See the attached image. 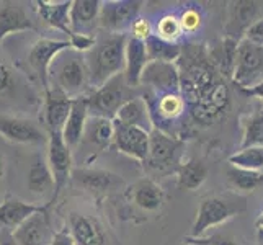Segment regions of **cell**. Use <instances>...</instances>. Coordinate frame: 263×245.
<instances>
[{"instance_id":"cell-1","label":"cell","mask_w":263,"mask_h":245,"mask_svg":"<svg viewBox=\"0 0 263 245\" xmlns=\"http://www.w3.org/2000/svg\"><path fill=\"white\" fill-rule=\"evenodd\" d=\"M126 33H103L97 36L95 46L85 54L90 70V85L100 88L118 74H123L126 66Z\"/></svg>"},{"instance_id":"cell-2","label":"cell","mask_w":263,"mask_h":245,"mask_svg":"<svg viewBox=\"0 0 263 245\" xmlns=\"http://www.w3.org/2000/svg\"><path fill=\"white\" fill-rule=\"evenodd\" d=\"M49 80L52 82V88L61 90L72 100L84 97L85 90L92 87L85 54L74 49H66L64 52H61L51 64Z\"/></svg>"},{"instance_id":"cell-3","label":"cell","mask_w":263,"mask_h":245,"mask_svg":"<svg viewBox=\"0 0 263 245\" xmlns=\"http://www.w3.org/2000/svg\"><path fill=\"white\" fill-rule=\"evenodd\" d=\"M246 211V203L240 198L206 196L201 199L188 237L201 239L210 229H214L222 222L229 221L234 214Z\"/></svg>"},{"instance_id":"cell-4","label":"cell","mask_w":263,"mask_h":245,"mask_svg":"<svg viewBox=\"0 0 263 245\" xmlns=\"http://www.w3.org/2000/svg\"><path fill=\"white\" fill-rule=\"evenodd\" d=\"M133 98V88L128 85L124 74H118L110 79L105 85L95 88L87 97L90 116L115 120L120 108Z\"/></svg>"},{"instance_id":"cell-5","label":"cell","mask_w":263,"mask_h":245,"mask_svg":"<svg viewBox=\"0 0 263 245\" xmlns=\"http://www.w3.org/2000/svg\"><path fill=\"white\" fill-rule=\"evenodd\" d=\"M263 80V48L252 44L247 40L239 43L235 69L232 82L239 85L240 90L255 87Z\"/></svg>"},{"instance_id":"cell-6","label":"cell","mask_w":263,"mask_h":245,"mask_svg":"<svg viewBox=\"0 0 263 245\" xmlns=\"http://www.w3.org/2000/svg\"><path fill=\"white\" fill-rule=\"evenodd\" d=\"M48 163L51 167L52 177H54V193L49 206L59 198V193L62 188L67 185L72 175V150L66 144L62 133H49V141H48Z\"/></svg>"},{"instance_id":"cell-7","label":"cell","mask_w":263,"mask_h":245,"mask_svg":"<svg viewBox=\"0 0 263 245\" xmlns=\"http://www.w3.org/2000/svg\"><path fill=\"white\" fill-rule=\"evenodd\" d=\"M231 103L229 85L224 79H219L208 92L198 98L193 105H190V113L199 124H211L217 118H221Z\"/></svg>"},{"instance_id":"cell-8","label":"cell","mask_w":263,"mask_h":245,"mask_svg":"<svg viewBox=\"0 0 263 245\" xmlns=\"http://www.w3.org/2000/svg\"><path fill=\"white\" fill-rule=\"evenodd\" d=\"M142 2L136 0H110L102 2L98 16V25L108 33H124L138 20Z\"/></svg>"},{"instance_id":"cell-9","label":"cell","mask_w":263,"mask_h":245,"mask_svg":"<svg viewBox=\"0 0 263 245\" xmlns=\"http://www.w3.org/2000/svg\"><path fill=\"white\" fill-rule=\"evenodd\" d=\"M66 49H70L69 40H48L43 38L36 41L30 52H28V62L36 72V76L40 77L41 85L44 88V92L49 90V69L51 64L54 62L61 52H64Z\"/></svg>"},{"instance_id":"cell-10","label":"cell","mask_w":263,"mask_h":245,"mask_svg":"<svg viewBox=\"0 0 263 245\" xmlns=\"http://www.w3.org/2000/svg\"><path fill=\"white\" fill-rule=\"evenodd\" d=\"M113 124H115L113 144L116 146V149L134 160L146 162L149 157L151 133L141 128H133V126L121 124L116 120H113Z\"/></svg>"},{"instance_id":"cell-11","label":"cell","mask_w":263,"mask_h":245,"mask_svg":"<svg viewBox=\"0 0 263 245\" xmlns=\"http://www.w3.org/2000/svg\"><path fill=\"white\" fill-rule=\"evenodd\" d=\"M141 84L154 88V93L181 92L180 70L175 62L151 61L142 72Z\"/></svg>"},{"instance_id":"cell-12","label":"cell","mask_w":263,"mask_h":245,"mask_svg":"<svg viewBox=\"0 0 263 245\" xmlns=\"http://www.w3.org/2000/svg\"><path fill=\"white\" fill-rule=\"evenodd\" d=\"M180 147V141L174 136L167 134L164 129L154 128L151 131V144H149V157L146 163L154 170L170 168L172 163L177 160V152Z\"/></svg>"},{"instance_id":"cell-13","label":"cell","mask_w":263,"mask_h":245,"mask_svg":"<svg viewBox=\"0 0 263 245\" xmlns=\"http://www.w3.org/2000/svg\"><path fill=\"white\" fill-rule=\"evenodd\" d=\"M0 136L15 144H48L46 138L33 121L0 115Z\"/></svg>"},{"instance_id":"cell-14","label":"cell","mask_w":263,"mask_h":245,"mask_svg":"<svg viewBox=\"0 0 263 245\" xmlns=\"http://www.w3.org/2000/svg\"><path fill=\"white\" fill-rule=\"evenodd\" d=\"M74 100L58 88L49 87L44 92V123L49 133H62L72 110Z\"/></svg>"},{"instance_id":"cell-15","label":"cell","mask_w":263,"mask_h":245,"mask_svg":"<svg viewBox=\"0 0 263 245\" xmlns=\"http://www.w3.org/2000/svg\"><path fill=\"white\" fill-rule=\"evenodd\" d=\"M70 180L74 185L90 193H105L123 185L121 177L100 168H74Z\"/></svg>"},{"instance_id":"cell-16","label":"cell","mask_w":263,"mask_h":245,"mask_svg":"<svg viewBox=\"0 0 263 245\" xmlns=\"http://www.w3.org/2000/svg\"><path fill=\"white\" fill-rule=\"evenodd\" d=\"M229 15L226 23L228 38L235 41H242L250 26L258 20V2H231Z\"/></svg>"},{"instance_id":"cell-17","label":"cell","mask_w":263,"mask_h":245,"mask_svg":"<svg viewBox=\"0 0 263 245\" xmlns=\"http://www.w3.org/2000/svg\"><path fill=\"white\" fill-rule=\"evenodd\" d=\"M49 204H31L18 199L15 196H7L4 203H0V228L15 231L18 225L23 224L28 217L36 213H44L49 210Z\"/></svg>"},{"instance_id":"cell-18","label":"cell","mask_w":263,"mask_h":245,"mask_svg":"<svg viewBox=\"0 0 263 245\" xmlns=\"http://www.w3.org/2000/svg\"><path fill=\"white\" fill-rule=\"evenodd\" d=\"M34 5H36V10H38V15L41 16V20H44L49 26L67 34L69 38L74 34L72 33V25H70V8H72L70 0H62V2L38 0V2H34Z\"/></svg>"},{"instance_id":"cell-19","label":"cell","mask_w":263,"mask_h":245,"mask_svg":"<svg viewBox=\"0 0 263 245\" xmlns=\"http://www.w3.org/2000/svg\"><path fill=\"white\" fill-rule=\"evenodd\" d=\"M69 231L77 245H103L105 232L95 217L72 213L69 217Z\"/></svg>"},{"instance_id":"cell-20","label":"cell","mask_w":263,"mask_h":245,"mask_svg":"<svg viewBox=\"0 0 263 245\" xmlns=\"http://www.w3.org/2000/svg\"><path fill=\"white\" fill-rule=\"evenodd\" d=\"M149 56H147V48L146 43L128 38V44H126V66H124V79L128 82L131 88H136L141 85V77L142 72L149 64Z\"/></svg>"},{"instance_id":"cell-21","label":"cell","mask_w":263,"mask_h":245,"mask_svg":"<svg viewBox=\"0 0 263 245\" xmlns=\"http://www.w3.org/2000/svg\"><path fill=\"white\" fill-rule=\"evenodd\" d=\"M115 120L120 121L121 124L133 126V128H141L147 133H151L156 128L151 116L149 105L144 97H133L131 100H128L120 108V111L116 113Z\"/></svg>"},{"instance_id":"cell-22","label":"cell","mask_w":263,"mask_h":245,"mask_svg":"<svg viewBox=\"0 0 263 245\" xmlns=\"http://www.w3.org/2000/svg\"><path fill=\"white\" fill-rule=\"evenodd\" d=\"M88 118H90V113H88L87 97L76 98L74 102H72V110L67 118V123L64 126V129H62V138H64L66 144L70 149L77 147L79 144L82 142Z\"/></svg>"},{"instance_id":"cell-23","label":"cell","mask_w":263,"mask_h":245,"mask_svg":"<svg viewBox=\"0 0 263 245\" xmlns=\"http://www.w3.org/2000/svg\"><path fill=\"white\" fill-rule=\"evenodd\" d=\"M48 211H44L28 217L23 224L12 231V234L18 245H44V242L48 240Z\"/></svg>"},{"instance_id":"cell-24","label":"cell","mask_w":263,"mask_h":245,"mask_svg":"<svg viewBox=\"0 0 263 245\" xmlns=\"http://www.w3.org/2000/svg\"><path fill=\"white\" fill-rule=\"evenodd\" d=\"M154 102L147 103L152 121L159 118L160 121H175L185 113L186 102L181 92H170V93H154Z\"/></svg>"},{"instance_id":"cell-25","label":"cell","mask_w":263,"mask_h":245,"mask_svg":"<svg viewBox=\"0 0 263 245\" xmlns=\"http://www.w3.org/2000/svg\"><path fill=\"white\" fill-rule=\"evenodd\" d=\"M131 201L141 208L142 211H159L164 203V192L162 188L151 178H142L131 186L129 192Z\"/></svg>"},{"instance_id":"cell-26","label":"cell","mask_w":263,"mask_h":245,"mask_svg":"<svg viewBox=\"0 0 263 245\" xmlns=\"http://www.w3.org/2000/svg\"><path fill=\"white\" fill-rule=\"evenodd\" d=\"M28 30H34V25L23 7L18 4H7L0 8V46L8 34Z\"/></svg>"},{"instance_id":"cell-27","label":"cell","mask_w":263,"mask_h":245,"mask_svg":"<svg viewBox=\"0 0 263 245\" xmlns=\"http://www.w3.org/2000/svg\"><path fill=\"white\" fill-rule=\"evenodd\" d=\"M100 8H102L100 0H74L70 8L72 33L88 34L87 31L95 25V22H98Z\"/></svg>"},{"instance_id":"cell-28","label":"cell","mask_w":263,"mask_h":245,"mask_svg":"<svg viewBox=\"0 0 263 245\" xmlns=\"http://www.w3.org/2000/svg\"><path fill=\"white\" fill-rule=\"evenodd\" d=\"M239 43L240 41H235V40L226 36V38L217 44L210 54V59L213 62V66L224 77L232 79L234 69H235V59H237Z\"/></svg>"},{"instance_id":"cell-29","label":"cell","mask_w":263,"mask_h":245,"mask_svg":"<svg viewBox=\"0 0 263 245\" xmlns=\"http://www.w3.org/2000/svg\"><path fill=\"white\" fill-rule=\"evenodd\" d=\"M208 178V167L203 160L190 159L180 163L177 170V185L180 190L193 192L201 186Z\"/></svg>"},{"instance_id":"cell-30","label":"cell","mask_w":263,"mask_h":245,"mask_svg":"<svg viewBox=\"0 0 263 245\" xmlns=\"http://www.w3.org/2000/svg\"><path fill=\"white\" fill-rule=\"evenodd\" d=\"M28 190L34 195H46L49 192L54 193L52 172L48 159H44L43 156L36 157L28 170Z\"/></svg>"},{"instance_id":"cell-31","label":"cell","mask_w":263,"mask_h":245,"mask_svg":"<svg viewBox=\"0 0 263 245\" xmlns=\"http://www.w3.org/2000/svg\"><path fill=\"white\" fill-rule=\"evenodd\" d=\"M84 138H87V141L90 144H93V146H97L98 149L110 147L113 144V138H115L113 120L90 116L88 121H87Z\"/></svg>"},{"instance_id":"cell-32","label":"cell","mask_w":263,"mask_h":245,"mask_svg":"<svg viewBox=\"0 0 263 245\" xmlns=\"http://www.w3.org/2000/svg\"><path fill=\"white\" fill-rule=\"evenodd\" d=\"M226 180L235 192H253L263 183V172H252L229 165L226 168Z\"/></svg>"},{"instance_id":"cell-33","label":"cell","mask_w":263,"mask_h":245,"mask_svg":"<svg viewBox=\"0 0 263 245\" xmlns=\"http://www.w3.org/2000/svg\"><path fill=\"white\" fill-rule=\"evenodd\" d=\"M149 61H162V62H175L181 56V48L178 43H170L152 34L146 40Z\"/></svg>"},{"instance_id":"cell-34","label":"cell","mask_w":263,"mask_h":245,"mask_svg":"<svg viewBox=\"0 0 263 245\" xmlns=\"http://www.w3.org/2000/svg\"><path fill=\"white\" fill-rule=\"evenodd\" d=\"M263 146V110L252 113L243 121L242 149Z\"/></svg>"},{"instance_id":"cell-35","label":"cell","mask_w":263,"mask_h":245,"mask_svg":"<svg viewBox=\"0 0 263 245\" xmlns=\"http://www.w3.org/2000/svg\"><path fill=\"white\" fill-rule=\"evenodd\" d=\"M229 165L246 168L252 172H261L263 170V146L255 147H246L235 152L229 157Z\"/></svg>"},{"instance_id":"cell-36","label":"cell","mask_w":263,"mask_h":245,"mask_svg":"<svg viewBox=\"0 0 263 245\" xmlns=\"http://www.w3.org/2000/svg\"><path fill=\"white\" fill-rule=\"evenodd\" d=\"M159 38L165 40V41H170V43H177V40L180 38L181 34H183V30H181V25H180V20L175 16V15H164L157 22L156 25V33Z\"/></svg>"},{"instance_id":"cell-37","label":"cell","mask_w":263,"mask_h":245,"mask_svg":"<svg viewBox=\"0 0 263 245\" xmlns=\"http://www.w3.org/2000/svg\"><path fill=\"white\" fill-rule=\"evenodd\" d=\"M181 30L183 33H195L201 28L203 25V15L198 8H186V10L181 12V15L178 16Z\"/></svg>"},{"instance_id":"cell-38","label":"cell","mask_w":263,"mask_h":245,"mask_svg":"<svg viewBox=\"0 0 263 245\" xmlns=\"http://www.w3.org/2000/svg\"><path fill=\"white\" fill-rule=\"evenodd\" d=\"M97 43V36L93 34H85V33H74L69 38V44H70V49H74L77 52H82L87 54L90 49L95 46Z\"/></svg>"},{"instance_id":"cell-39","label":"cell","mask_w":263,"mask_h":245,"mask_svg":"<svg viewBox=\"0 0 263 245\" xmlns=\"http://www.w3.org/2000/svg\"><path fill=\"white\" fill-rule=\"evenodd\" d=\"M185 242L188 245H239L229 235H221V234H214V235H204L201 239H193V237H186Z\"/></svg>"},{"instance_id":"cell-40","label":"cell","mask_w":263,"mask_h":245,"mask_svg":"<svg viewBox=\"0 0 263 245\" xmlns=\"http://www.w3.org/2000/svg\"><path fill=\"white\" fill-rule=\"evenodd\" d=\"M129 31H131V38L144 41V43H146V40L149 38V36L154 34L152 33V26H151L149 20H146V18H138V20L133 23Z\"/></svg>"},{"instance_id":"cell-41","label":"cell","mask_w":263,"mask_h":245,"mask_svg":"<svg viewBox=\"0 0 263 245\" xmlns=\"http://www.w3.org/2000/svg\"><path fill=\"white\" fill-rule=\"evenodd\" d=\"M243 40H247L252 44H257V46L263 48V16H260L258 20L247 30L246 38Z\"/></svg>"},{"instance_id":"cell-42","label":"cell","mask_w":263,"mask_h":245,"mask_svg":"<svg viewBox=\"0 0 263 245\" xmlns=\"http://www.w3.org/2000/svg\"><path fill=\"white\" fill-rule=\"evenodd\" d=\"M12 87V70L5 62L0 61V95L8 92Z\"/></svg>"},{"instance_id":"cell-43","label":"cell","mask_w":263,"mask_h":245,"mask_svg":"<svg viewBox=\"0 0 263 245\" xmlns=\"http://www.w3.org/2000/svg\"><path fill=\"white\" fill-rule=\"evenodd\" d=\"M49 245H77V243H76L74 237H72L70 231L64 229V231H59L52 235L49 240Z\"/></svg>"},{"instance_id":"cell-44","label":"cell","mask_w":263,"mask_h":245,"mask_svg":"<svg viewBox=\"0 0 263 245\" xmlns=\"http://www.w3.org/2000/svg\"><path fill=\"white\" fill-rule=\"evenodd\" d=\"M242 92L246 93V95H249V97H255V98H258V100H261V102H263V80L260 82V84H257L255 87L243 88Z\"/></svg>"},{"instance_id":"cell-45","label":"cell","mask_w":263,"mask_h":245,"mask_svg":"<svg viewBox=\"0 0 263 245\" xmlns=\"http://www.w3.org/2000/svg\"><path fill=\"white\" fill-rule=\"evenodd\" d=\"M0 245H18V242L15 240L13 234L10 231H4L2 239H0Z\"/></svg>"},{"instance_id":"cell-46","label":"cell","mask_w":263,"mask_h":245,"mask_svg":"<svg viewBox=\"0 0 263 245\" xmlns=\"http://www.w3.org/2000/svg\"><path fill=\"white\" fill-rule=\"evenodd\" d=\"M4 175H5V159L0 154V185L4 183Z\"/></svg>"},{"instance_id":"cell-47","label":"cell","mask_w":263,"mask_h":245,"mask_svg":"<svg viewBox=\"0 0 263 245\" xmlns=\"http://www.w3.org/2000/svg\"><path fill=\"white\" fill-rule=\"evenodd\" d=\"M255 225H257V229H258V231H263V211H261V214L258 216V219H257Z\"/></svg>"},{"instance_id":"cell-48","label":"cell","mask_w":263,"mask_h":245,"mask_svg":"<svg viewBox=\"0 0 263 245\" xmlns=\"http://www.w3.org/2000/svg\"><path fill=\"white\" fill-rule=\"evenodd\" d=\"M258 245H263V231H258Z\"/></svg>"}]
</instances>
